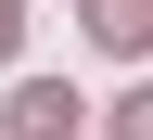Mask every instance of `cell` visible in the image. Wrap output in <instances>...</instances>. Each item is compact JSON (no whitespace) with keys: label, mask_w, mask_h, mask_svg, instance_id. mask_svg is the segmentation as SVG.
<instances>
[{"label":"cell","mask_w":153,"mask_h":140,"mask_svg":"<svg viewBox=\"0 0 153 140\" xmlns=\"http://www.w3.org/2000/svg\"><path fill=\"white\" fill-rule=\"evenodd\" d=\"M102 140H153V76L128 89V102H115V127H102Z\"/></svg>","instance_id":"3957f363"},{"label":"cell","mask_w":153,"mask_h":140,"mask_svg":"<svg viewBox=\"0 0 153 140\" xmlns=\"http://www.w3.org/2000/svg\"><path fill=\"white\" fill-rule=\"evenodd\" d=\"M89 38L102 51H153V0H89Z\"/></svg>","instance_id":"7a4b0ae2"},{"label":"cell","mask_w":153,"mask_h":140,"mask_svg":"<svg viewBox=\"0 0 153 140\" xmlns=\"http://www.w3.org/2000/svg\"><path fill=\"white\" fill-rule=\"evenodd\" d=\"M89 127V102H76L64 76H26V89H13V140H76Z\"/></svg>","instance_id":"6da1fadb"},{"label":"cell","mask_w":153,"mask_h":140,"mask_svg":"<svg viewBox=\"0 0 153 140\" xmlns=\"http://www.w3.org/2000/svg\"><path fill=\"white\" fill-rule=\"evenodd\" d=\"M13 51H26V13H13V0H0V64H13Z\"/></svg>","instance_id":"277c9868"}]
</instances>
